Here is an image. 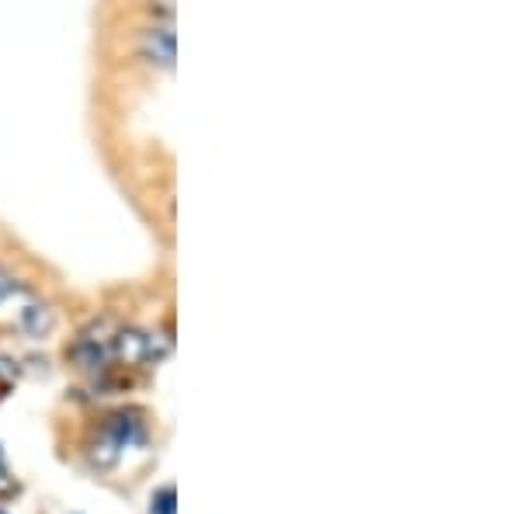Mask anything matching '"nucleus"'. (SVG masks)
<instances>
[{"mask_svg": "<svg viewBox=\"0 0 521 514\" xmlns=\"http://www.w3.org/2000/svg\"><path fill=\"white\" fill-rule=\"evenodd\" d=\"M139 435H143V424H139L136 410H122V414H112L105 421V428H101L98 445H94V459H98L101 466H112V462L119 459V452L126 449V445L136 442Z\"/></svg>", "mask_w": 521, "mask_h": 514, "instance_id": "1", "label": "nucleus"}, {"mask_svg": "<svg viewBox=\"0 0 521 514\" xmlns=\"http://www.w3.org/2000/svg\"><path fill=\"white\" fill-rule=\"evenodd\" d=\"M174 487H160L157 494L150 497V514H174Z\"/></svg>", "mask_w": 521, "mask_h": 514, "instance_id": "4", "label": "nucleus"}, {"mask_svg": "<svg viewBox=\"0 0 521 514\" xmlns=\"http://www.w3.org/2000/svg\"><path fill=\"white\" fill-rule=\"evenodd\" d=\"M0 473H4V455H0Z\"/></svg>", "mask_w": 521, "mask_h": 514, "instance_id": "5", "label": "nucleus"}, {"mask_svg": "<svg viewBox=\"0 0 521 514\" xmlns=\"http://www.w3.org/2000/svg\"><path fill=\"white\" fill-rule=\"evenodd\" d=\"M146 42H150V53H157V60L164 66L174 60V32L171 28H153Z\"/></svg>", "mask_w": 521, "mask_h": 514, "instance_id": "3", "label": "nucleus"}, {"mask_svg": "<svg viewBox=\"0 0 521 514\" xmlns=\"http://www.w3.org/2000/svg\"><path fill=\"white\" fill-rule=\"evenodd\" d=\"M0 514H4V511H0Z\"/></svg>", "mask_w": 521, "mask_h": 514, "instance_id": "6", "label": "nucleus"}, {"mask_svg": "<svg viewBox=\"0 0 521 514\" xmlns=\"http://www.w3.org/2000/svg\"><path fill=\"white\" fill-rule=\"evenodd\" d=\"M115 355L126 358V362H146L153 355V344L143 330H119L115 334Z\"/></svg>", "mask_w": 521, "mask_h": 514, "instance_id": "2", "label": "nucleus"}]
</instances>
